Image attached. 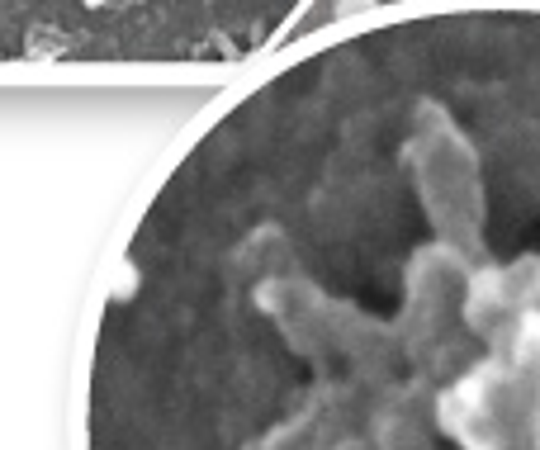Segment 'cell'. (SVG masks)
Instances as JSON below:
<instances>
[{
	"label": "cell",
	"mask_w": 540,
	"mask_h": 450,
	"mask_svg": "<svg viewBox=\"0 0 540 450\" xmlns=\"http://www.w3.org/2000/svg\"><path fill=\"white\" fill-rule=\"evenodd\" d=\"M72 450H540V0H389L223 90L90 285Z\"/></svg>",
	"instance_id": "cell-1"
}]
</instances>
